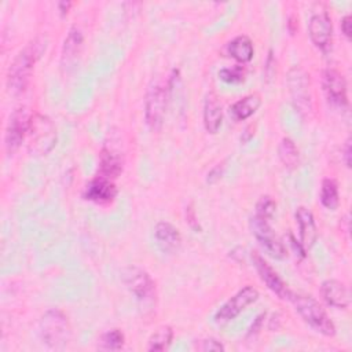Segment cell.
<instances>
[{
  "mask_svg": "<svg viewBox=\"0 0 352 352\" xmlns=\"http://www.w3.org/2000/svg\"><path fill=\"white\" fill-rule=\"evenodd\" d=\"M47 44H48L47 38L44 36H38L33 38L14 58L7 73V87L11 94L19 95L25 92L30 81L33 67L36 62L41 58V55L45 52Z\"/></svg>",
  "mask_w": 352,
  "mask_h": 352,
  "instance_id": "6da1fadb",
  "label": "cell"
},
{
  "mask_svg": "<svg viewBox=\"0 0 352 352\" xmlns=\"http://www.w3.org/2000/svg\"><path fill=\"white\" fill-rule=\"evenodd\" d=\"M289 300L292 301L296 312L301 316V319L315 331L326 337H333L336 334V326L333 320L329 318L324 308L312 296L290 293Z\"/></svg>",
  "mask_w": 352,
  "mask_h": 352,
  "instance_id": "7a4b0ae2",
  "label": "cell"
},
{
  "mask_svg": "<svg viewBox=\"0 0 352 352\" xmlns=\"http://www.w3.org/2000/svg\"><path fill=\"white\" fill-rule=\"evenodd\" d=\"M40 337L48 348L63 349L72 337L67 316L60 309H48L40 319Z\"/></svg>",
  "mask_w": 352,
  "mask_h": 352,
  "instance_id": "3957f363",
  "label": "cell"
},
{
  "mask_svg": "<svg viewBox=\"0 0 352 352\" xmlns=\"http://www.w3.org/2000/svg\"><path fill=\"white\" fill-rule=\"evenodd\" d=\"M56 144V128L50 117L32 114L28 132V148L33 155H47Z\"/></svg>",
  "mask_w": 352,
  "mask_h": 352,
  "instance_id": "277c9868",
  "label": "cell"
},
{
  "mask_svg": "<svg viewBox=\"0 0 352 352\" xmlns=\"http://www.w3.org/2000/svg\"><path fill=\"white\" fill-rule=\"evenodd\" d=\"M258 298V290L250 285H246L238 290L232 297H230L214 314L213 320L217 326L223 327L232 322L242 311H245L250 304L256 302Z\"/></svg>",
  "mask_w": 352,
  "mask_h": 352,
  "instance_id": "5b68a950",
  "label": "cell"
},
{
  "mask_svg": "<svg viewBox=\"0 0 352 352\" xmlns=\"http://www.w3.org/2000/svg\"><path fill=\"white\" fill-rule=\"evenodd\" d=\"M166 109V89L158 81H153L144 98V120L151 131H160Z\"/></svg>",
  "mask_w": 352,
  "mask_h": 352,
  "instance_id": "8992f818",
  "label": "cell"
},
{
  "mask_svg": "<svg viewBox=\"0 0 352 352\" xmlns=\"http://www.w3.org/2000/svg\"><path fill=\"white\" fill-rule=\"evenodd\" d=\"M122 283L140 301L153 300L155 296V283L143 268L128 265L121 271Z\"/></svg>",
  "mask_w": 352,
  "mask_h": 352,
  "instance_id": "52a82bcc",
  "label": "cell"
},
{
  "mask_svg": "<svg viewBox=\"0 0 352 352\" xmlns=\"http://www.w3.org/2000/svg\"><path fill=\"white\" fill-rule=\"evenodd\" d=\"M287 87L294 107L301 114H307L312 109L309 76L301 67L294 66L287 72Z\"/></svg>",
  "mask_w": 352,
  "mask_h": 352,
  "instance_id": "ba28073f",
  "label": "cell"
},
{
  "mask_svg": "<svg viewBox=\"0 0 352 352\" xmlns=\"http://www.w3.org/2000/svg\"><path fill=\"white\" fill-rule=\"evenodd\" d=\"M30 118L32 114L26 107H18L10 116L4 135V144L10 154L16 151L21 147L25 138H28Z\"/></svg>",
  "mask_w": 352,
  "mask_h": 352,
  "instance_id": "9c48e42d",
  "label": "cell"
},
{
  "mask_svg": "<svg viewBox=\"0 0 352 352\" xmlns=\"http://www.w3.org/2000/svg\"><path fill=\"white\" fill-rule=\"evenodd\" d=\"M250 228L261 248L274 258H285L286 257V249L283 242L278 238V235L274 232V230L270 226V221L261 220L256 216L250 220Z\"/></svg>",
  "mask_w": 352,
  "mask_h": 352,
  "instance_id": "30bf717a",
  "label": "cell"
},
{
  "mask_svg": "<svg viewBox=\"0 0 352 352\" xmlns=\"http://www.w3.org/2000/svg\"><path fill=\"white\" fill-rule=\"evenodd\" d=\"M322 85L327 100L337 107L348 106V91L344 76L336 69H326L322 76Z\"/></svg>",
  "mask_w": 352,
  "mask_h": 352,
  "instance_id": "8fae6325",
  "label": "cell"
},
{
  "mask_svg": "<svg viewBox=\"0 0 352 352\" xmlns=\"http://www.w3.org/2000/svg\"><path fill=\"white\" fill-rule=\"evenodd\" d=\"M308 34L316 48L327 52L333 41V25L327 12H319L311 16L308 22Z\"/></svg>",
  "mask_w": 352,
  "mask_h": 352,
  "instance_id": "7c38bea8",
  "label": "cell"
},
{
  "mask_svg": "<svg viewBox=\"0 0 352 352\" xmlns=\"http://www.w3.org/2000/svg\"><path fill=\"white\" fill-rule=\"evenodd\" d=\"M252 258H253V264H254V268H256L260 279L267 285V287L272 293H275L279 298L289 300V296L292 292L287 289L286 283L280 279V276L275 272V270L256 252L253 253Z\"/></svg>",
  "mask_w": 352,
  "mask_h": 352,
  "instance_id": "4fadbf2b",
  "label": "cell"
},
{
  "mask_svg": "<svg viewBox=\"0 0 352 352\" xmlns=\"http://www.w3.org/2000/svg\"><path fill=\"white\" fill-rule=\"evenodd\" d=\"M320 294L327 305L337 309H346L351 304V293L345 283L337 279H326L320 285Z\"/></svg>",
  "mask_w": 352,
  "mask_h": 352,
  "instance_id": "5bb4252c",
  "label": "cell"
},
{
  "mask_svg": "<svg viewBox=\"0 0 352 352\" xmlns=\"http://www.w3.org/2000/svg\"><path fill=\"white\" fill-rule=\"evenodd\" d=\"M117 195V187L113 183V180L96 176L92 179L85 190H84V198L87 201L95 202V204H109L111 202Z\"/></svg>",
  "mask_w": 352,
  "mask_h": 352,
  "instance_id": "9a60e30c",
  "label": "cell"
},
{
  "mask_svg": "<svg viewBox=\"0 0 352 352\" xmlns=\"http://www.w3.org/2000/svg\"><path fill=\"white\" fill-rule=\"evenodd\" d=\"M296 221L300 232V242L304 249H311L318 239V228L312 212L305 206H298L296 209Z\"/></svg>",
  "mask_w": 352,
  "mask_h": 352,
  "instance_id": "2e32d148",
  "label": "cell"
},
{
  "mask_svg": "<svg viewBox=\"0 0 352 352\" xmlns=\"http://www.w3.org/2000/svg\"><path fill=\"white\" fill-rule=\"evenodd\" d=\"M154 238L160 249L166 253L176 252L182 243V235L179 230L168 221H160L155 224Z\"/></svg>",
  "mask_w": 352,
  "mask_h": 352,
  "instance_id": "e0dca14e",
  "label": "cell"
},
{
  "mask_svg": "<svg viewBox=\"0 0 352 352\" xmlns=\"http://www.w3.org/2000/svg\"><path fill=\"white\" fill-rule=\"evenodd\" d=\"M223 124L221 103L214 92H209L204 102V125L209 133H217Z\"/></svg>",
  "mask_w": 352,
  "mask_h": 352,
  "instance_id": "ac0fdd59",
  "label": "cell"
},
{
  "mask_svg": "<svg viewBox=\"0 0 352 352\" xmlns=\"http://www.w3.org/2000/svg\"><path fill=\"white\" fill-rule=\"evenodd\" d=\"M122 158L118 153H114L109 148H103L99 154V164H98V175L100 177L114 180L122 172Z\"/></svg>",
  "mask_w": 352,
  "mask_h": 352,
  "instance_id": "d6986e66",
  "label": "cell"
},
{
  "mask_svg": "<svg viewBox=\"0 0 352 352\" xmlns=\"http://www.w3.org/2000/svg\"><path fill=\"white\" fill-rule=\"evenodd\" d=\"M261 106V98L257 94H250L236 100L230 107V114L235 121H243L252 117Z\"/></svg>",
  "mask_w": 352,
  "mask_h": 352,
  "instance_id": "ffe728a7",
  "label": "cell"
},
{
  "mask_svg": "<svg viewBox=\"0 0 352 352\" xmlns=\"http://www.w3.org/2000/svg\"><path fill=\"white\" fill-rule=\"evenodd\" d=\"M228 55L239 63H248L254 55L253 43L248 36H236L227 44Z\"/></svg>",
  "mask_w": 352,
  "mask_h": 352,
  "instance_id": "44dd1931",
  "label": "cell"
},
{
  "mask_svg": "<svg viewBox=\"0 0 352 352\" xmlns=\"http://www.w3.org/2000/svg\"><path fill=\"white\" fill-rule=\"evenodd\" d=\"M84 43V37L81 30L77 26H72L69 29V33L63 41V47H62V62L63 63H70L73 62L77 55L81 51Z\"/></svg>",
  "mask_w": 352,
  "mask_h": 352,
  "instance_id": "7402d4cb",
  "label": "cell"
},
{
  "mask_svg": "<svg viewBox=\"0 0 352 352\" xmlns=\"http://www.w3.org/2000/svg\"><path fill=\"white\" fill-rule=\"evenodd\" d=\"M278 157L287 169H296L300 164V153L290 138H282L278 144Z\"/></svg>",
  "mask_w": 352,
  "mask_h": 352,
  "instance_id": "603a6c76",
  "label": "cell"
},
{
  "mask_svg": "<svg viewBox=\"0 0 352 352\" xmlns=\"http://www.w3.org/2000/svg\"><path fill=\"white\" fill-rule=\"evenodd\" d=\"M320 204L329 209V210H336L338 204H340V195H338V184L334 179H324L322 182L320 187V194H319Z\"/></svg>",
  "mask_w": 352,
  "mask_h": 352,
  "instance_id": "cb8c5ba5",
  "label": "cell"
},
{
  "mask_svg": "<svg viewBox=\"0 0 352 352\" xmlns=\"http://www.w3.org/2000/svg\"><path fill=\"white\" fill-rule=\"evenodd\" d=\"M173 340V330L170 326L157 329L148 338L147 351H165Z\"/></svg>",
  "mask_w": 352,
  "mask_h": 352,
  "instance_id": "d4e9b609",
  "label": "cell"
},
{
  "mask_svg": "<svg viewBox=\"0 0 352 352\" xmlns=\"http://www.w3.org/2000/svg\"><path fill=\"white\" fill-rule=\"evenodd\" d=\"M124 342H125L124 333L118 329H111L104 334H102V337L99 338L98 348L103 351H118L124 346Z\"/></svg>",
  "mask_w": 352,
  "mask_h": 352,
  "instance_id": "484cf974",
  "label": "cell"
},
{
  "mask_svg": "<svg viewBox=\"0 0 352 352\" xmlns=\"http://www.w3.org/2000/svg\"><path fill=\"white\" fill-rule=\"evenodd\" d=\"M275 212H276V202H275V199L272 197H270V195H264L256 204L254 216L261 219V220L270 221L274 217Z\"/></svg>",
  "mask_w": 352,
  "mask_h": 352,
  "instance_id": "4316f807",
  "label": "cell"
},
{
  "mask_svg": "<svg viewBox=\"0 0 352 352\" xmlns=\"http://www.w3.org/2000/svg\"><path fill=\"white\" fill-rule=\"evenodd\" d=\"M219 78L226 84H241L246 78V69L239 65H235L231 67H223L219 72Z\"/></svg>",
  "mask_w": 352,
  "mask_h": 352,
  "instance_id": "83f0119b",
  "label": "cell"
},
{
  "mask_svg": "<svg viewBox=\"0 0 352 352\" xmlns=\"http://www.w3.org/2000/svg\"><path fill=\"white\" fill-rule=\"evenodd\" d=\"M194 348L198 351H204V352H219V351H224V345L214 340V338H204V340H197V342L194 344Z\"/></svg>",
  "mask_w": 352,
  "mask_h": 352,
  "instance_id": "f1b7e54d",
  "label": "cell"
},
{
  "mask_svg": "<svg viewBox=\"0 0 352 352\" xmlns=\"http://www.w3.org/2000/svg\"><path fill=\"white\" fill-rule=\"evenodd\" d=\"M221 175H223V165L217 164L216 166H213V168L209 170L208 177H206V182L210 183V184H213V183H216V182L221 177Z\"/></svg>",
  "mask_w": 352,
  "mask_h": 352,
  "instance_id": "f546056e",
  "label": "cell"
},
{
  "mask_svg": "<svg viewBox=\"0 0 352 352\" xmlns=\"http://www.w3.org/2000/svg\"><path fill=\"white\" fill-rule=\"evenodd\" d=\"M186 219H187L188 226H190L192 230H195V231L201 230V227H199V224H198V220H197V216H195V212H194L192 206H188V208H187V210H186Z\"/></svg>",
  "mask_w": 352,
  "mask_h": 352,
  "instance_id": "4dcf8cb0",
  "label": "cell"
},
{
  "mask_svg": "<svg viewBox=\"0 0 352 352\" xmlns=\"http://www.w3.org/2000/svg\"><path fill=\"white\" fill-rule=\"evenodd\" d=\"M341 30L344 33V36L349 40L351 34H352V22H351V15H345L341 19Z\"/></svg>",
  "mask_w": 352,
  "mask_h": 352,
  "instance_id": "1f68e13d",
  "label": "cell"
},
{
  "mask_svg": "<svg viewBox=\"0 0 352 352\" xmlns=\"http://www.w3.org/2000/svg\"><path fill=\"white\" fill-rule=\"evenodd\" d=\"M264 319H265V314H260V315L256 318V320L253 322L252 327L249 329V333H248V336H252V334H256V333H258V331H260V329H261V324H263Z\"/></svg>",
  "mask_w": 352,
  "mask_h": 352,
  "instance_id": "d6a6232c",
  "label": "cell"
},
{
  "mask_svg": "<svg viewBox=\"0 0 352 352\" xmlns=\"http://www.w3.org/2000/svg\"><path fill=\"white\" fill-rule=\"evenodd\" d=\"M351 153H352V148H351V139H348L345 142V147H344V161H345V165L348 168H351Z\"/></svg>",
  "mask_w": 352,
  "mask_h": 352,
  "instance_id": "836d02e7",
  "label": "cell"
},
{
  "mask_svg": "<svg viewBox=\"0 0 352 352\" xmlns=\"http://www.w3.org/2000/svg\"><path fill=\"white\" fill-rule=\"evenodd\" d=\"M70 7H72V3H70V1H59V3H58V8H59V11H60V15H66L67 11L70 10Z\"/></svg>",
  "mask_w": 352,
  "mask_h": 352,
  "instance_id": "e575fe53",
  "label": "cell"
},
{
  "mask_svg": "<svg viewBox=\"0 0 352 352\" xmlns=\"http://www.w3.org/2000/svg\"><path fill=\"white\" fill-rule=\"evenodd\" d=\"M253 125H249L246 129H245V132H243V136H241V140L242 142H248V140H250V138L253 136Z\"/></svg>",
  "mask_w": 352,
  "mask_h": 352,
  "instance_id": "d590c367",
  "label": "cell"
}]
</instances>
